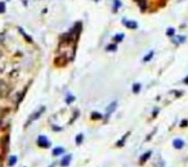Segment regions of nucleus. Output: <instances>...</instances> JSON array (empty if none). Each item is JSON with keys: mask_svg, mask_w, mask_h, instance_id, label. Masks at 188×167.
Masks as SVG:
<instances>
[{"mask_svg": "<svg viewBox=\"0 0 188 167\" xmlns=\"http://www.w3.org/2000/svg\"><path fill=\"white\" fill-rule=\"evenodd\" d=\"M151 154H152V152H146V153H144V154H143V156H142V157H140V158H139V162H140V163H142V165H143V163H144V162H146V161L148 160V158H149V157H151Z\"/></svg>", "mask_w": 188, "mask_h": 167, "instance_id": "7", "label": "nucleus"}, {"mask_svg": "<svg viewBox=\"0 0 188 167\" xmlns=\"http://www.w3.org/2000/svg\"><path fill=\"white\" fill-rule=\"evenodd\" d=\"M120 7H121V1L120 0H113V10L116 12L120 9Z\"/></svg>", "mask_w": 188, "mask_h": 167, "instance_id": "10", "label": "nucleus"}, {"mask_svg": "<svg viewBox=\"0 0 188 167\" xmlns=\"http://www.w3.org/2000/svg\"><path fill=\"white\" fill-rule=\"evenodd\" d=\"M140 91V84H134L133 85V93H139Z\"/></svg>", "mask_w": 188, "mask_h": 167, "instance_id": "14", "label": "nucleus"}, {"mask_svg": "<svg viewBox=\"0 0 188 167\" xmlns=\"http://www.w3.org/2000/svg\"><path fill=\"white\" fill-rule=\"evenodd\" d=\"M9 91H10V90H9V86H8V84L0 80V96H1V98L7 96L8 94H9Z\"/></svg>", "mask_w": 188, "mask_h": 167, "instance_id": "1", "label": "nucleus"}, {"mask_svg": "<svg viewBox=\"0 0 188 167\" xmlns=\"http://www.w3.org/2000/svg\"><path fill=\"white\" fill-rule=\"evenodd\" d=\"M92 118H102V114H99V113H95V112H94V113L92 114Z\"/></svg>", "mask_w": 188, "mask_h": 167, "instance_id": "20", "label": "nucleus"}, {"mask_svg": "<svg viewBox=\"0 0 188 167\" xmlns=\"http://www.w3.org/2000/svg\"><path fill=\"white\" fill-rule=\"evenodd\" d=\"M83 139H84V135H83V134H79L78 136H76V143H78V144H81Z\"/></svg>", "mask_w": 188, "mask_h": 167, "instance_id": "18", "label": "nucleus"}, {"mask_svg": "<svg viewBox=\"0 0 188 167\" xmlns=\"http://www.w3.org/2000/svg\"><path fill=\"white\" fill-rule=\"evenodd\" d=\"M152 57H153V51H149V54H147L146 57L143 58V61H144V62H148V61H151Z\"/></svg>", "mask_w": 188, "mask_h": 167, "instance_id": "15", "label": "nucleus"}, {"mask_svg": "<svg viewBox=\"0 0 188 167\" xmlns=\"http://www.w3.org/2000/svg\"><path fill=\"white\" fill-rule=\"evenodd\" d=\"M37 144H39L40 147H43V148H49L50 147V141L44 135H41V136L37 138Z\"/></svg>", "mask_w": 188, "mask_h": 167, "instance_id": "2", "label": "nucleus"}, {"mask_svg": "<svg viewBox=\"0 0 188 167\" xmlns=\"http://www.w3.org/2000/svg\"><path fill=\"white\" fill-rule=\"evenodd\" d=\"M16 162H17V157H16V156H12V157L9 158V162H8V165H9V166H14Z\"/></svg>", "mask_w": 188, "mask_h": 167, "instance_id": "12", "label": "nucleus"}, {"mask_svg": "<svg viewBox=\"0 0 188 167\" xmlns=\"http://www.w3.org/2000/svg\"><path fill=\"white\" fill-rule=\"evenodd\" d=\"M4 12H5V4L0 1V13H4Z\"/></svg>", "mask_w": 188, "mask_h": 167, "instance_id": "19", "label": "nucleus"}, {"mask_svg": "<svg viewBox=\"0 0 188 167\" xmlns=\"http://www.w3.org/2000/svg\"><path fill=\"white\" fill-rule=\"evenodd\" d=\"M117 107V102H113V103H111L110 107L107 108V113H106V117H110V114H112L113 113V111L115 108Z\"/></svg>", "mask_w": 188, "mask_h": 167, "instance_id": "6", "label": "nucleus"}, {"mask_svg": "<svg viewBox=\"0 0 188 167\" xmlns=\"http://www.w3.org/2000/svg\"><path fill=\"white\" fill-rule=\"evenodd\" d=\"M74 99H75L74 96H68V98H67V103H68V104H70V103H72V102H74Z\"/></svg>", "mask_w": 188, "mask_h": 167, "instance_id": "21", "label": "nucleus"}, {"mask_svg": "<svg viewBox=\"0 0 188 167\" xmlns=\"http://www.w3.org/2000/svg\"><path fill=\"white\" fill-rule=\"evenodd\" d=\"M122 23L125 24L128 28H130V30H135V28H138V23H137L135 21H126V19H124V21H122Z\"/></svg>", "mask_w": 188, "mask_h": 167, "instance_id": "3", "label": "nucleus"}, {"mask_svg": "<svg viewBox=\"0 0 188 167\" xmlns=\"http://www.w3.org/2000/svg\"><path fill=\"white\" fill-rule=\"evenodd\" d=\"M44 109H45V108H44V107H41V108H40L39 111H37V112H36V113H34V114L31 116V117H30V118H28V122H27V123H31V122L34 121V119H37V118H39V117H40V114H41L43 112H44Z\"/></svg>", "mask_w": 188, "mask_h": 167, "instance_id": "4", "label": "nucleus"}, {"mask_svg": "<svg viewBox=\"0 0 188 167\" xmlns=\"http://www.w3.org/2000/svg\"><path fill=\"white\" fill-rule=\"evenodd\" d=\"M173 145L175 149H182L183 147H184V141H183L182 139H175L173 141Z\"/></svg>", "mask_w": 188, "mask_h": 167, "instance_id": "5", "label": "nucleus"}, {"mask_svg": "<svg viewBox=\"0 0 188 167\" xmlns=\"http://www.w3.org/2000/svg\"><path fill=\"white\" fill-rule=\"evenodd\" d=\"M94 1H99V0H94Z\"/></svg>", "mask_w": 188, "mask_h": 167, "instance_id": "23", "label": "nucleus"}, {"mask_svg": "<svg viewBox=\"0 0 188 167\" xmlns=\"http://www.w3.org/2000/svg\"><path fill=\"white\" fill-rule=\"evenodd\" d=\"M178 40H174L175 42H178V44H182V42H184L186 41V36H179V37H177Z\"/></svg>", "mask_w": 188, "mask_h": 167, "instance_id": "17", "label": "nucleus"}, {"mask_svg": "<svg viewBox=\"0 0 188 167\" xmlns=\"http://www.w3.org/2000/svg\"><path fill=\"white\" fill-rule=\"evenodd\" d=\"M71 158H72V156H71V154H67V157H65V158H63V160H62L61 165H62V166H68V165H70V161H71Z\"/></svg>", "mask_w": 188, "mask_h": 167, "instance_id": "8", "label": "nucleus"}, {"mask_svg": "<svg viewBox=\"0 0 188 167\" xmlns=\"http://www.w3.org/2000/svg\"><path fill=\"white\" fill-rule=\"evenodd\" d=\"M63 152H65V149H63L62 147L54 148V151H53V156H59V154H62Z\"/></svg>", "mask_w": 188, "mask_h": 167, "instance_id": "9", "label": "nucleus"}, {"mask_svg": "<svg viewBox=\"0 0 188 167\" xmlns=\"http://www.w3.org/2000/svg\"><path fill=\"white\" fill-rule=\"evenodd\" d=\"M174 33H175V30L173 27H170V28L166 30V35H168V36H173Z\"/></svg>", "mask_w": 188, "mask_h": 167, "instance_id": "16", "label": "nucleus"}, {"mask_svg": "<svg viewBox=\"0 0 188 167\" xmlns=\"http://www.w3.org/2000/svg\"><path fill=\"white\" fill-rule=\"evenodd\" d=\"M184 84H188V77H186V79H184Z\"/></svg>", "mask_w": 188, "mask_h": 167, "instance_id": "22", "label": "nucleus"}, {"mask_svg": "<svg viewBox=\"0 0 188 167\" xmlns=\"http://www.w3.org/2000/svg\"><path fill=\"white\" fill-rule=\"evenodd\" d=\"M116 49H117V45L116 44H110V45L106 46V50H107V51H115Z\"/></svg>", "mask_w": 188, "mask_h": 167, "instance_id": "11", "label": "nucleus"}, {"mask_svg": "<svg viewBox=\"0 0 188 167\" xmlns=\"http://www.w3.org/2000/svg\"><path fill=\"white\" fill-rule=\"evenodd\" d=\"M122 39H124V33H119V35H115V36H113V40L117 41V42H120Z\"/></svg>", "mask_w": 188, "mask_h": 167, "instance_id": "13", "label": "nucleus"}]
</instances>
